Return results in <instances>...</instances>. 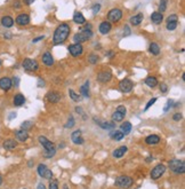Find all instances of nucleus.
<instances>
[{
	"mask_svg": "<svg viewBox=\"0 0 185 189\" xmlns=\"http://www.w3.org/2000/svg\"><path fill=\"white\" fill-rule=\"evenodd\" d=\"M126 113H127L126 107H125V105H119V107L117 108V110L112 115V120H113V122H121V120L125 118Z\"/></svg>",
	"mask_w": 185,
	"mask_h": 189,
	"instance_id": "5",
	"label": "nucleus"
},
{
	"mask_svg": "<svg viewBox=\"0 0 185 189\" xmlns=\"http://www.w3.org/2000/svg\"><path fill=\"white\" fill-rule=\"evenodd\" d=\"M63 189H69V188H67V186H66V185H64V186H63Z\"/></svg>",
	"mask_w": 185,
	"mask_h": 189,
	"instance_id": "57",
	"label": "nucleus"
},
{
	"mask_svg": "<svg viewBox=\"0 0 185 189\" xmlns=\"http://www.w3.org/2000/svg\"><path fill=\"white\" fill-rule=\"evenodd\" d=\"M111 136L115 140V141H120V140H122L123 139V133L121 132V131H114V132L111 134Z\"/></svg>",
	"mask_w": 185,
	"mask_h": 189,
	"instance_id": "34",
	"label": "nucleus"
},
{
	"mask_svg": "<svg viewBox=\"0 0 185 189\" xmlns=\"http://www.w3.org/2000/svg\"><path fill=\"white\" fill-rule=\"evenodd\" d=\"M123 31H125V32H123V36H125V37H126V36H129V35H130L129 27H127V25H126V27H125V29H123Z\"/></svg>",
	"mask_w": 185,
	"mask_h": 189,
	"instance_id": "50",
	"label": "nucleus"
},
{
	"mask_svg": "<svg viewBox=\"0 0 185 189\" xmlns=\"http://www.w3.org/2000/svg\"><path fill=\"white\" fill-rule=\"evenodd\" d=\"M15 135H16V139L21 142L27 141L29 139V133L28 131H25V130H19V131H16Z\"/></svg>",
	"mask_w": 185,
	"mask_h": 189,
	"instance_id": "18",
	"label": "nucleus"
},
{
	"mask_svg": "<svg viewBox=\"0 0 185 189\" xmlns=\"http://www.w3.org/2000/svg\"><path fill=\"white\" fill-rule=\"evenodd\" d=\"M100 9H101V5H100V4H95V5L92 6V13H94V14H97V13L100 12Z\"/></svg>",
	"mask_w": 185,
	"mask_h": 189,
	"instance_id": "43",
	"label": "nucleus"
},
{
	"mask_svg": "<svg viewBox=\"0 0 185 189\" xmlns=\"http://www.w3.org/2000/svg\"><path fill=\"white\" fill-rule=\"evenodd\" d=\"M61 99V94L56 91H53V92H49L47 93V100L50 102V103H57Z\"/></svg>",
	"mask_w": 185,
	"mask_h": 189,
	"instance_id": "16",
	"label": "nucleus"
},
{
	"mask_svg": "<svg viewBox=\"0 0 185 189\" xmlns=\"http://www.w3.org/2000/svg\"><path fill=\"white\" fill-rule=\"evenodd\" d=\"M74 126V118L73 116H70V118H69V120H67V124H65V127L66 128H71V127H73Z\"/></svg>",
	"mask_w": 185,
	"mask_h": 189,
	"instance_id": "40",
	"label": "nucleus"
},
{
	"mask_svg": "<svg viewBox=\"0 0 185 189\" xmlns=\"http://www.w3.org/2000/svg\"><path fill=\"white\" fill-rule=\"evenodd\" d=\"M150 52H151L153 55H159V53H160V47H159V45L156 44V43H152V44L150 45Z\"/></svg>",
	"mask_w": 185,
	"mask_h": 189,
	"instance_id": "33",
	"label": "nucleus"
},
{
	"mask_svg": "<svg viewBox=\"0 0 185 189\" xmlns=\"http://www.w3.org/2000/svg\"><path fill=\"white\" fill-rule=\"evenodd\" d=\"M38 86H39V87H44V86H45V82H44L41 78H39V80H38Z\"/></svg>",
	"mask_w": 185,
	"mask_h": 189,
	"instance_id": "51",
	"label": "nucleus"
},
{
	"mask_svg": "<svg viewBox=\"0 0 185 189\" xmlns=\"http://www.w3.org/2000/svg\"><path fill=\"white\" fill-rule=\"evenodd\" d=\"M13 86L11 84V79L8 77H4L0 79V88L4 89V91H9L10 87Z\"/></svg>",
	"mask_w": 185,
	"mask_h": 189,
	"instance_id": "15",
	"label": "nucleus"
},
{
	"mask_svg": "<svg viewBox=\"0 0 185 189\" xmlns=\"http://www.w3.org/2000/svg\"><path fill=\"white\" fill-rule=\"evenodd\" d=\"M167 30H169V31H173V30H175L177 28V22L174 21V22H167V25H166Z\"/></svg>",
	"mask_w": 185,
	"mask_h": 189,
	"instance_id": "37",
	"label": "nucleus"
},
{
	"mask_svg": "<svg viewBox=\"0 0 185 189\" xmlns=\"http://www.w3.org/2000/svg\"><path fill=\"white\" fill-rule=\"evenodd\" d=\"M111 79H112V74L110 71H101V72L97 75V80H98L100 83H103V84L109 83Z\"/></svg>",
	"mask_w": 185,
	"mask_h": 189,
	"instance_id": "12",
	"label": "nucleus"
},
{
	"mask_svg": "<svg viewBox=\"0 0 185 189\" xmlns=\"http://www.w3.org/2000/svg\"><path fill=\"white\" fill-rule=\"evenodd\" d=\"M49 189H58V182L57 180H53L49 182Z\"/></svg>",
	"mask_w": 185,
	"mask_h": 189,
	"instance_id": "41",
	"label": "nucleus"
},
{
	"mask_svg": "<svg viewBox=\"0 0 185 189\" xmlns=\"http://www.w3.org/2000/svg\"><path fill=\"white\" fill-rule=\"evenodd\" d=\"M1 183H2V179H1V177H0V186H1Z\"/></svg>",
	"mask_w": 185,
	"mask_h": 189,
	"instance_id": "58",
	"label": "nucleus"
},
{
	"mask_svg": "<svg viewBox=\"0 0 185 189\" xmlns=\"http://www.w3.org/2000/svg\"><path fill=\"white\" fill-rule=\"evenodd\" d=\"M145 84L148 86V87H151V88H153V87H156L158 85V80L156 77H152V76H148L146 77V79H145Z\"/></svg>",
	"mask_w": 185,
	"mask_h": 189,
	"instance_id": "31",
	"label": "nucleus"
},
{
	"mask_svg": "<svg viewBox=\"0 0 185 189\" xmlns=\"http://www.w3.org/2000/svg\"><path fill=\"white\" fill-rule=\"evenodd\" d=\"M38 189H46V187H45L42 183H39V185H38Z\"/></svg>",
	"mask_w": 185,
	"mask_h": 189,
	"instance_id": "55",
	"label": "nucleus"
},
{
	"mask_svg": "<svg viewBox=\"0 0 185 189\" xmlns=\"http://www.w3.org/2000/svg\"><path fill=\"white\" fill-rule=\"evenodd\" d=\"M75 111H77V113H80L81 115H82V109H81V108H79V107H77V108H75Z\"/></svg>",
	"mask_w": 185,
	"mask_h": 189,
	"instance_id": "54",
	"label": "nucleus"
},
{
	"mask_svg": "<svg viewBox=\"0 0 185 189\" xmlns=\"http://www.w3.org/2000/svg\"><path fill=\"white\" fill-rule=\"evenodd\" d=\"M42 62L48 66H53V64H54V58H53V55H52L49 52H46V53L42 55Z\"/></svg>",
	"mask_w": 185,
	"mask_h": 189,
	"instance_id": "23",
	"label": "nucleus"
},
{
	"mask_svg": "<svg viewBox=\"0 0 185 189\" xmlns=\"http://www.w3.org/2000/svg\"><path fill=\"white\" fill-rule=\"evenodd\" d=\"M121 17H122V12L120 9H118V8H113L109 12V14H108V19L109 21H111V22H118V21H120Z\"/></svg>",
	"mask_w": 185,
	"mask_h": 189,
	"instance_id": "10",
	"label": "nucleus"
},
{
	"mask_svg": "<svg viewBox=\"0 0 185 189\" xmlns=\"http://www.w3.org/2000/svg\"><path fill=\"white\" fill-rule=\"evenodd\" d=\"M133 185V179L127 175H121L115 179V186L119 188H129Z\"/></svg>",
	"mask_w": 185,
	"mask_h": 189,
	"instance_id": "4",
	"label": "nucleus"
},
{
	"mask_svg": "<svg viewBox=\"0 0 185 189\" xmlns=\"http://www.w3.org/2000/svg\"><path fill=\"white\" fill-rule=\"evenodd\" d=\"M2 146H4V148L6 150H13L14 148L17 147V142L15 141V140H13V139H7L6 141L4 142Z\"/></svg>",
	"mask_w": 185,
	"mask_h": 189,
	"instance_id": "22",
	"label": "nucleus"
},
{
	"mask_svg": "<svg viewBox=\"0 0 185 189\" xmlns=\"http://www.w3.org/2000/svg\"><path fill=\"white\" fill-rule=\"evenodd\" d=\"M23 68L27 70V71H36L39 69V64L36 60H32V58H25L22 63Z\"/></svg>",
	"mask_w": 185,
	"mask_h": 189,
	"instance_id": "6",
	"label": "nucleus"
},
{
	"mask_svg": "<svg viewBox=\"0 0 185 189\" xmlns=\"http://www.w3.org/2000/svg\"><path fill=\"white\" fill-rule=\"evenodd\" d=\"M131 124L129 123V122H125V123L121 124L120 126V130L121 132L123 133V135H128L130 132H131Z\"/></svg>",
	"mask_w": 185,
	"mask_h": 189,
	"instance_id": "30",
	"label": "nucleus"
},
{
	"mask_svg": "<svg viewBox=\"0 0 185 189\" xmlns=\"http://www.w3.org/2000/svg\"><path fill=\"white\" fill-rule=\"evenodd\" d=\"M143 19H144L143 13H138L137 15L131 16L130 19H129V22L133 24V25H139V24H141V22H143Z\"/></svg>",
	"mask_w": 185,
	"mask_h": 189,
	"instance_id": "20",
	"label": "nucleus"
},
{
	"mask_svg": "<svg viewBox=\"0 0 185 189\" xmlns=\"http://www.w3.org/2000/svg\"><path fill=\"white\" fill-rule=\"evenodd\" d=\"M151 161H153V158H152V157H148V158H146V162H148V163H150Z\"/></svg>",
	"mask_w": 185,
	"mask_h": 189,
	"instance_id": "56",
	"label": "nucleus"
},
{
	"mask_svg": "<svg viewBox=\"0 0 185 189\" xmlns=\"http://www.w3.org/2000/svg\"><path fill=\"white\" fill-rule=\"evenodd\" d=\"M92 36V32L90 30H82L78 33H75L73 37V40L75 41V44H81V43H85L87 41L89 38Z\"/></svg>",
	"mask_w": 185,
	"mask_h": 189,
	"instance_id": "3",
	"label": "nucleus"
},
{
	"mask_svg": "<svg viewBox=\"0 0 185 189\" xmlns=\"http://www.w3.org/2000/svg\"><path fill=\"white\" fill-rule=\"evenodd\" d=\"M95 122H96V124H98L102 128H104V130H113L114 127H115V125H114V123H109V122H102V120H98V119H94Z\"/></svg>",
	"mask_w": 185,
	"mask_h": 189,
	"instance_id": "25",
	"label": "nucleus"
},
{
	"mask_svg": "<svg viewBox=\"0 0 185 189\" xmlns=\"http://www.w3.org/2000/svg\"><path fill=\"white\" fill-rule=\"evenodd\" d=\"M31 126H32V123H31V122H24V123L22 124V128L25 130V131H28V128H30Z\"/></svg>",
	"mask_w": 185,
	"mask_h": 189,
	"instance_id": "42",
	"label": "nucleus"
},
{
	"mask_svg": "<svg viewBox=\"0 0 185 189\" xmlns=\"http://www.w3.org/2000/svg\"><path fill=\"white\" fill-rule=\"evenodd\" d=\"M38 140H39V142H40V144H42V147L45 148V150H50V149H53V148H54V143H53L52 141H49L46 136L40 135V136L38 138Z\"/></svg>",
	"mask_w": 185,
	"mask_h": 189,
	"instance_id": "13",
	"label": "nucleus"
},
{
	"mask_svg": "<svg viewBox=\"0 0 185 189\" xmlns=\"http://www.w3.org/2000/svg\"><path fill=\"white\" fill-rule=\"evenodd\" d=\"M70 35V25H67L66 23H63L61 25H58L57 29L54 32V37H53V41L55 45H60L62 43H64L66 38Z\"/></svg>",
	"mask_w": 185,
	"mask_h": 189,
	"instance_id": "1",
	"label": "nucleus"
},
{
	"mask_svg": "<svg viewBox=\"0 0 185 189\" xmlns=\"http://www.w3.org/2000/svg\"><path fill=\"white\" fill-rule=\"evenodd\" d=\"M171 107H173V101H171V100H169V101L167 102V105L165 107V111L167 113V111L169 110V108H171Z\"/></svg>",
	"mask_w": 185,
	"mask_h": 189,
	"instance_id": "48",
	"label": "nucleus"
},
{
	"mask_svg": "<svg viewBox=\"0 0 185 189\" xmlns=\"http://www.w3.org/2000/svg\"><path fill=\"white\" fill-rule=\"evenodd\" d=\"M38 174L41 178H45V179L48 180L53 178V172L49 170L45 164H39V166H38Z\"/></svg>",
	"mask_w": 185,
	"mask_h": 189,
	"instance_id": "7",
	"label": "nucleus"
},
{
	"mask_svg": "<svg viewBox=\"0 0 185 189\" xmlns=\"http://www.w3.org/2000/svg\"><path fill=\"white\" fill-rule=\"evenodd\" d=\"M73 22H75L77 24H85V22H86V19H85V16L82 15V13H80V12H75L73 15Z\"/></svg>",
	"mask_w": 185,
	"mask_h": 189,
	"instance_id": "26",
	"label": "nucleus"
},
{
	"mask_svg": "<svg viewBox=\"0 0 185 189\" xmlns=\"http://www.w3.org/2000/svg\"><path fill=\"white\" fill-rule=\"evenodd\" d=\"M162 19H163V16H162V14L159 13V12H154V13L151 15V21H152L154 24H160V23L162 22Z\"/></svg>",
	"mask_w": 185,
	"mask_h": 189,
	"instance_id": "27",
	"label": "nucleus"
},
{
	"mask_svg": "<svg viewBox=\"0 0 185 189\" xmlns=\"http://www.w3.org/2000/svg\"><path fill=\"white\" fill-rule=\"evenodd\" d=\"M11 84H14V86L15 87H17L19 84V77H14V79L11 80Z\"/></svg>",
	"mask_w": 185,
	"mask_h": 189,
	"instance_id": "47",
	"label": "nucleus"
},
{
	"mask_svg": "<svg viewBox=\"0 0 185 189\" xmlns=\"http://www.w3.org/2000/svg\"><path fill=\"white\" fill-rule=\"evenodd\" d=\"M71 139L73 141L74 144H82L83 143V138L81 136V131L80 130H77L71 134Z\"/></svg>",
	"mask_w": 185,
	"mask_h": 189,
	"instance_id": "14",
	"label": "nucleus"
},
{
	"mask_svg": "<svg viewBox=\"0 0 185 189\" xmlns=\"http://www.w3.org/2000/svg\"><path fill=\"white\" fill-rule=\"evenodd\" d=\"M14 19H11L10 16H4L2 19H1V24L5 27V28H11L13 25H14Z\"/></svg>",
	"mask_w": 185,
	"mask_h": 189,
	"instance_id": "29",
	"label": "nucleus"
},
{
	"mask_svg": "<svg viewBox=\"0 0 185 189\" xmlns=\"http://www.w3.org/2000/svg\"><path fill=\"white\" fill-rule=\"evenodd\" d=\"M14 105H16V107H21L22 104H24L25 102V97H24V95L19 93V94H16L14 96Z\"/></svg>",
	"mask_w": 185,
	"mask_h": 189,
	"instance_id": "28",
	"label": "nucleus"
},
{
	"mask_svg": "<svg viewBox=\"0 0 185 189\" xmlns=\"http://www.w3.org/2000/svg\"><path fill=\"white\" fill-rule=\"evenodd\" d=\"M133 87H134V84L129 79H122L119 83V89L122 93H129L130 91L133 89Z\"/></svg>",
	"mask_w": 185,
	"mask_h": 189,
	"instance_id": "9",
	"label": "nucleus"
},
{
	"mask_svg": "<svg viewBox=\"0 0 185 189\" xmlns=\"http://www.w3.org/2000/svg\"><path fill=\"white\" fill-rule=\"evenodd\" d=\"M160 142V138L156 135V134H152V135H148V138L145 139V143L148 144V146H154V144H158Z\"/></svg>",
	"mask_w": 185,
	"mask_h": 189,
	"instance_id": "21",
	"label": "nucleus"
},
{
	"mask_svg": "<svg viewBox=\"0 0 185 189\" xmlns=\"http://www.w3.org/2000/svg\"><path fill=\"white\" fill-rule=\"evenodd\" d=\"M80 93H81L85 97H89V82H88V80L80 87Z\"/></svg>",
	"mask_w": 185,
	"mask_h": 189,
	"instance_id": "32",
	"label": "nucleus"
},
{
	"mask_svg": "<svg viewBox=\"0 0 185 189\" xmlns=\"http://www.w3.org/2000/svg\"><path fill=\"white\" fill-rule=\"evenodd\" d=\"M160 91H161L162 93H166L167 91H168V87H167L166 84H161V85H160Z\"/></svg>",
	"mask_w": 185,
	"mask_h": 189,
	"instance_id": "49",
	"label": "nucleus"
},
{
	"mask_svg": "<svg viewBox=\"0 0 185 189\" xmlns=\"http://www.w3.org/2000/svg\"><path fill=\"white\" fill-rule=\"evenodd\" d=\"M98 58H100V57L97 56L96 54H90V55L88 56V61H89L92 64H96L97 61H98Z\"/></svg>",
	"mask_w": 185,
	"mask_h": 189,
	"instance_id": "38",
	"label": "nucleus"
},
{
	"mask_svg": "<svg viewBox=\"0 0 185 189\" xmlns=\"http://www.w3.org/2000/svg\"><path fill=\"white\" fill-rule=\"evenodd\" d=\"M56 154V150L53 148V149H50V150H45V154H44V156L47 157V158H52L54 155Z\"/></svg>",
	"mask_w": 185,
	"mask_h": 189,
	"instance_id": "39",
	"label": "nucleus"
},
{
	"mask_svg": "<svg viewBox=\"0 0 185 189\" xmlns=\"http://www.w3.org/2000/svg\"><path fill=\"white\" fill-rule=\"evenodd\" d=\"M15 22L19 24V25H28L30 23V17H29L28 14H19V16L16 17Z\"/></svg>",
	"mask_w": 185,
	"mask_h": 189,
	"instance_id": "17",
	"label": "nucleus"
},
{
	"mask_svg": "<svg viewBox=\"0 0 185 189\" xmlns=\"http://www.w3.org/2000/svg\"><path fill=\"white\" fill-rule=\"evenodd\" d=\"M167 4H168V0H160V6H159L160 12H159V13L162 14V13L167 9Z\"/></svg>",
	"mask_w": 185,
	"mask_h": 189,
	"instance_id": "36",
	"label": "nucleus"
},
{
	"mask_svg": "<svg viewBox=\"0 0 185 189\" xmlns=\"http://www.w3.org/2000/svg\"><path fill=\"white\" fill-rule=\"evenodd\" d=\"M33 1H34V0H24L25 5H31V4H33Z\"/></svg>",
	"mask_w": 185,
	"mask_h": 189,
	"instance_id": "53",
	"label": "nucleus"
},
{
	"mask_svg": "<svg viewBox=\"0 0 185 189\" xmlns=\"http://www.w3.org/2000/svg\"><path fill=\"white\" fill-rule=\"evenodd\" d=\"M69 52L72 56H79L81 55L83 52V48L81 46V44H73L69 46Z\"/></svg>",
	"mask_w": 185,
	"mask_h": 189,
	"instance_id": "11",
	"label": "nucleus"
},
{
	"mask_svg": "<svg viewBox=\"0 0 185 189\" xmlns=\"http://www.w3.org/2000/svg\"><path fill=\"white\" fill-rule=\"evenodd\" d=\"M44 36H40V37H38V38H34V39H33V40H32V43H38V41H39V40H41V39H44Z\"/></svg>",
	"mask_w": 185,
	"mask_h": 189,
	"instance_id": "52",
	"label": "nucleus"
},
{
	"mask_svg": "<svg viewBox=\"0 0 185 189\" xmlns=\"http://www.w3.org/2000/svg\"><path fill=\"white\" fill-rule=\"evenodd\" d=\"M156 101H157V99H156V97L151 99V100H150V101L148 102V104H146V107H145V110H148V109L150 108V107H151V105H152V104L156 103Z\"/></svg>",
	"mask_w": 185,
	"mask_h": 189,
	"instance_id": "45",
	"label": "nucleus"
},
{
	"mask_svg": "<svg viewBox=\"0 0 185 189\" xmlns=\"http://www.w3.org/2000/svg\"><path fill=\"white\" fill-rule=\"evenodd\" d=\"M127 147L126 146H122V147H119V148H117L115 150L113 151V157H115V158H121L126 152H127Z\"/></svg>",
	"mask_w": 185,
	"mask_h": 189,
	"instance_id": "24",
	"label": "nucleus"
},
{
	"mask_svg": "<svg viewBox=\"0 0 185 189\" xmlns=\"http://www.w3.org/2000/svg\"><path fill=\"white\" fill-rule=\"evenodd\" d=\"M69 95H70V97H71L73 101H75V102H79V101H81V96L77 94L73 89H69Z\"/></svg>",
	"mask_w": 185,
	"mask_h": 189,
	"instance_id": "35",
	"label": "nucleus"
},
{
	"mask_svg": "<svg viewBox=\"0 0 185 189\" xmlns=\"http://www.w3.org/2000/svg\"><path fill=\"white\" fill-rule=\"evenodd\" d=\"M174 21L178 22V17H177V15H175V14L170 15V16H169V17L167 19V22H174Z\"/></svg>",
	"mask_w": 185,
	"mask_h": 189,
	"instance_id": "44",
	"label": "nucleus"
},
{
	"mask_svg": "<svg viewBox=\"0 0 185 189\" xmlns=\"http://www.w3.org/2000/svg\"><path fill=\"white\" fill-rule=\"evenodd\" d=\"M111 23L110 22H106V21H104L102 22L101 24H100V32L102 33V35H106V33H109L110 31H111Z\"/></svg>",
	"mask_w": 185,
	"mask_h": 189,
	"instance_id": "19",
	"label": "nucleus"
},
{
	"mask_svg": "<svg viewBox=\"0 0 185 189\" xmlns=\"http://www.w3.org/2000/svg\"><path fill=\"white\" fill-rule=\"evenodd\" d=\"M173 119H174V120H176V122H177V120H181V119H182V113H176L175 115L173 116Z\"/></svg>",
	"mask_w": 185,
	"mask_h": 189,
	"instance_id": "46",
	"label": "nucleus"
},
{
	"mask_svg": "<svg viewBox=\"0 0 185 189\" xmlns=\"http://www.w3.org/2000/svg\"><path fill=\"white\" fill-rule=\"evenodd\" d=\"M169 169L176 174H183L185 172V163L184 161L179 159H171L169 162Z\"/></svg>",
	"mask_w": 185,
	"mask_h": 189,
	"instance_id": "2",
	"label": "nucleus"
},
{
	"mask_svg": "<svg viewBox=\"0 0 185 189\" xmlns=\"http://www.w3.org/2000/svg\"><path fill=\"white\" fill-rule=\"evenodd\" d=\"M166 171V166L163 164H158L157 166L151 171V178L153 180H158L159 178H161V175L165 173Z\"/></svg>",
	"mask_w": 185,
	"mask_h": 189,
	"instance_id": "8",
	"label": "nucleus"
}]
</instances>
